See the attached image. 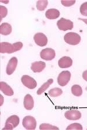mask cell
Masks as SVG:
<instances>
[{
    "instance_id": "1",
    "label": "cell",
    "mask_w": 87,
    "mask_h": 130,
    "mask_svg": "<svg viewBox=\"0 0 87 130\" xmlns=\"http://www.w3.org/2000/svg\"><path fill=\"white\" fill-rule=\"evenodd\" d=\"M23 46V44L21 42H17L13 44L3 42L0 43V52L1 54H12L21 50Z\"/></svg>"
},
{
    "instance_id": "2",
    "label": "cell",
    "mask_w": 87,
    "mask_h": 130,
    "mask_svg": "<svg viewBox=\"0 0 87 130\" xmlns=\"http://www.w3.org/2000/svg\"><path fill=\"white\" fill-rule=\"evenodd\" d=\"M64 40L67 44L72 45H76L80 42L81 37L76 32H70L64 35Z\"/></svg>"
},
{
    "instance_id": "3",
    "label": "cell",
    "mask_w": 87,
    "mask_h": 130,
    "mask_svg": "<svg viewBox=\"0 0 87 130\" xmlns=\"http://www.w3.org/2000/svg\"><path fill=\"white\" fill-rule=\"evenodd\" d=\"M20 119L16 115H12L8 118L5 121V127L3 130L13 129L19 124Z\"/></svg>"
},
{
    "instance_id": "4",
    "label": "cell",
    "mask_w": 87,
    "mask_h": 130,
    "mask_svg": "<svg viewBox=\"0 0 87 130\" xmlns=\"http://www.w3.org/2000/svg\"><path fill=\"white\" fill-rule=\"evenodd\" d=\"M22 125L26 129H35L37 127V121L34 117L31 116H27L24 117Z\"/></svg>"
},
{
    "instance_id": "5",
    "label": "cell",
    "mask_w": 87,
    "mask_h": 130,
    "mask_svg": "<svg viewBox=\"0 0 87 130\" xmlns=\"http://www.w3.org/2000/svg\"><path fill=\"white\" fill-rule=\"evenodd\" d=\"M57 26L59 29L65 31L67 30H72L74 27V24L71 20L62 18L57 22Z\"/></svg>"
},
{
    "instance_id": "6",
    "label": "cell",
    "mask_w": 87,
    "mask_h": 130,
    "mask_svg": "<svg viewBox=\"0 0 87 130\" xmlns=\"http://www.w3.org/2000/svg\"><path fill=\"white\" fill-rule=\"evenodd\" d=\"M71 78V73L69 71H63L59 74L57 80L58 84L62 87L66 86Z\"/></svg>"
},
{
    "instance_id": "7",
    "label": "cell",
    "mask_w": 87,
    "mask_h": 130,
    "mask_svg": "<svg viewBox=\"0 0 87 130\" xmlns=\"http://www.w3.org/2000/svg\"><path fill=\"white\" fill-rule=\"evenodd\" d=\"M21 81L23 84L26 87L30 89H33L37 87V83L33 78L28 75H24L22 77Z\"/></svg>"
},
{
    "instance_id": "8",
    "label": "cell",
    "mask_w": 87,
    "mask_h": 130,
    "mask_svg": "<svg viewBox=\"0 0 87 130\" xmlns=\"http://www.w3.org/2000/svg\"><path fill=\"white\" fill-rule=\"evenodd\" d=\"M56 53L55 50L52 48H47L42 50L40 52V57L42 59L50 61L55 58Z\"/></svg>"
},
{
    "instance_id": "9",
    "label": "cell",
    "mask_w": 87,
    "mask_h": 130,
    "mask_svg": "<svg viewBox=\"0 0 87 130\" xmlns=\"http://www.w3.org/2000/svg\"><path fill=\"white\" fill-rule=\"evenodd\" d=\"M64 116L68 120H77L81 117V113L78 110L70 109L66 111Z\"/></svg>"
},
{
    "instance_id": "10",
    "label": "cell",
    "mask_w": 87,
    "mask_h": 130,
    "mask_svg": "<svg viewBox=\"0 0 87 130\" xmlns=\"http://www.w3.org/2000/svg\"><path fill=\"white\" fill-rule=\"evenodd\" d=\"M35 43L40 46H45L48 43V38L45 34L42 32H38L34 36Z\"/></svg>"
},
{
    "instance_id": "11",
    "label": "cell",
    "mask_w": 87,
    "mask_h": 130,
    "mask_svg": "<svg viewBox=\"0 0 87 130\" xmlns=\"http://www.w3.org/2000/svg\"><path fill=\"white\" fill-rule=\"evenodd\" d=\"M18 62V59L16 57H13L9 60L8 63L7 64V68H6V73L8 75L10 76L13 74L16 69Z\"/></svg>"
},
{
    "instance_id": "12",
    "label": "cell",
    "mask_w": 87,
    "mask_h": 130,
    "mask_svg": "<svg viewBox=\"0 0 87 130\" xmlns=\"http://www.w3.org/2000/svg\"><path fill=\"white\" fill-rule=\"evenodd\" d=\"M73 60L68 56H63L58 61V65L60 68H68L72 66Z\"/></svg>"
},
{
    "instance_id": "13",
    "label": "cell",
    "mask_w": 87,
    "mask_h": 130,
    "mask_svg": "<svg viewBox=\"0 0 87 130\" xmlns=\"http://www.w3.org/2000/svg\"><path fill=\"white\" fill-rule=\"evenodd\" d=\"M23 105L25 108L27 110H31L33 109L34 102V99L31 95L27 94L24 98Z\"/></svg>"
},
{
    "instance_id": "14",
    "label": "cell",
    "mask_w": 87,
    "mask_h": 130,
    "mask_svg": "<svg viewBox=\"0 0 87 130\" xmlns=\"http://www.w3.org/2000/svg\"><path fill=\"white\" fill-rule=\"evenodd\" d=\"M46 67L45 62L42 61H37L31 64V69L34 73H40L43 71Z\"/></svg>"
},
{
    "instance_id": "15",
    "label": "cell",
    "mask_w": 87,
    "mask_h": 130,
    "mask_svg": "<svg viewBox=\"0 0 87 130\" xmlns=\"http://www.w3.org/2000/svg\"><path fill=\"white\" fill-rule=\"evenodd\" d=\"M0 89L7 96H12L14 94V92L12 88L5 82H4V81H1L0 83Z\"/></svg>"
},
{
    "instance_id": "16",
    "label": "cell",
    "mask_w": 87,
    "mask_h": 130,
    "mask_svg": "<svg viewBox=\"0 0 87 130\" xmlns=\"http://www.w3.org/2000/svg\"><path fill=\"white\" fill-rule=\"evenodd\" d=\"M60 15V12L58 9L52 8L48 9L45 12V16L47 19L49 20H54L59 17Z\"/></svg>"
},
{
    "instance_id": "17",
    "label": "cell",
    "mask_w": 87,
    "mask_h": 130,
    "mask_svg": "<svg viewBox=\"0 0 87 130\" xmlns=\"http://www.w3.org/2000/svg\"><path fill=\"white\" fill-rule=\"evenodd\" d=\"M12 31V26L8 23H3L0 26V33L2 35H9Z\"/></svg>"
},
{
    "instance_id": "18",
    "label": "cell",
    "mask_w": 87,
    "mask_h": 130,
    "mask_svg": "<svg viewBox=\"0 0 87 130\" xmlns=\"http://www.w3.org/2000/svg\"><path fill=\"white\" fill-rule=\"evenodd\" d=\"M53 82H54L53 79L50 78L47 81H46V83H44V84H42V86L38 89V91L37 92V94L39 95H41L42 93H44L46 90V89L49 88V87L52 84V83H53Z\"/></svg>"
},
{
    "instance_id": "19",
    "label": "cell",
    "mask_w": 87,
    "mask_h": 130,
    "mask_svg": "<svg viewBox=\"0 0 87 130\" xmlns=\"http://www.w3.org/2000/svg\"><path fill=\"white\" fill-rule=\"evenodd\" d=\"M72 93L76 96H81L82 94V89L79 85H74L72 87Z\"/></svg>"
},
{
    "instance_id": "20",
    "label": "cell",
    "mask_w": 87,
    "mask_h": 130,
    "mask_svg": "<svg viewBox=\"0 0 87 130\" xmlns=\"http://www.w3.org/2000/svg\"><path fill=\"white\" fill-rule=\"evenodd\" d=\"M63 93V91L59 88H54L50 89L48 92V94L51 97L59 96Z\"/></svg>"
},
{
    "instance_id": "21",
    "label": "cell",
    "mask_w": 87,
    "mask_h": 130,
    "mask_svg": "<svg viewBox=\"0 0 87 130\" xmlns=\"http://www.w3.org/2000/svg\"><path fill=\"white\" fill-rule=\"evenodd\" d=\"M48 4V1H38L36 3V7L39 11H43L47 7Z\"/></svg>"
},
{
    "instance_id": "22",
    "label": "cell",
    "mask_w": 87,
    "mask_h": 130,
    "mask_svg": "<svg viewBox=\"0 0 87 130\" xmlns=\"http://www.w3.org/2000/svg\"><path fill=\"white\" fill-rule=\"evenodd\" d=\"M40 129L43 130V129H59V128L56 127V126L52 125L51 124L47 123H42L40 125L39 127Z\"/></svg>"
},
{
    "instance_id": "23",
    "label": "cell",
    "mask_w": 87,
    "mask_h": 130,
    "mask_svg": "<svg viewBox=\"0 0 87 130\" xmlns=\"http://www.w3.org/2000/svg\"><path fill=\"white\" fill-rule=\"evenodd\" d=\"M83 129L82 126L81 124H80V123H73L71 124L70 125L68 126L66 128L67 130H69V129H79V130H82Z\"/></svg>"
},
{
    "instance_id": "24",
    "label": "cell",
    "mask_w": 87,
    "mask_h": 130,
    "mask_svg": "<svg viewBox=\"0 0 87 130\" xmlns=\"http://www.w3.org/2000/svg\"><path fill=\"white\" fill-rule=\"evenodd\" d=\"M8 14V9L4 6L0 5V20L6 17Z\"/></svg>"
},
{
    "instance_id": "25",
    "label": "cell",
    "mask_w": 87,
    "mask_h": 130,
    "mask_svg": "<svg viewBox=\"0 0 87 130\" xmlns=\"http://www.w3.org/2000/svg\"><path fill=\"white\" fill-rule=\"evenodd\" d=\"M80 11L81 15L87 16V2L81 4L80 8Z\"/></svg>"
},
{
    "instance_id": "26",
    "label": "cell",
    "mask_w": 87,
    "mask_h": 130,
    "mask_svg": "<svg viewBox=\"0 0 87 130\" xmlns=\"http://www.w3.org/2000/svg\"><path fill=\"white\" fill-rule=\"evenodd\" d=\"M61 3L64 7H68L74 5L76 1H64H64H61Z\"/></svg>"
},
{
    "instance_id": "27",
    "label": "cell",
    "mask_w": 87,
    "mask_h": 130,
    "mask_svg": "<svg viewBox=\"0 0 87 130\" xmlns=\"http://www.w3.org/2000/svg\"><path fill=\"white\" fill-rule=\"evenodd\" d=\"M82 78L85 81H87V70L84 71L82 73Z\"/></svg>"
},
{
    "instance_id": "28",
    "label": "cell",
    "mask_w": 87,
    "mask_h": 130,
    "mask_svg": "<svg viewBox=\"0 0 87 130\" xmlns=\"http://www.w3.org/2000/svg\"><path fill=\"white\" fill-rule=\"evenodd\" d=\"M0 97H1V99H0V102H1V103H0V105L2 106V105H3L4 101V98H3V95H0Z\"/></svg>"
},
{
    "instance_id": "29",
    "label": "cell",
    "mask_w": 87,
    "mask_h": 130,
    "mask_svg": "<svg viewBox=\"0 0 87 130\" xmlns=\"http://www.w3.org/2000/svg\"><path fill=\"white\" fill-rule=\"evenodd\" d=\"M9 1H1V3H5V4H8L9 3Z\"/></svg>"
}]
</instances>
